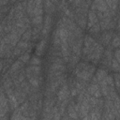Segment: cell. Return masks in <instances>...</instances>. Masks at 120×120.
<instances>
[{
	"instance_id": "6da1fadb",
	"label": "cell",
	"mask_w": 120,
	"mask_h": 120,
	"mask_svg": "<svg viewBox=\"0 0 120 120\" xmlns=\"http://www.w3.org/2000/svg\"><path fill=\"white\" fill-rule=\"evenodd\" d=\"M95 71H96L95 65L90 64L86 61H82L80 63L78 62L77 65L75 66L73 69V74L75 75V78L89 82Z\"/></svg>"
},
{
	"instance_id": "7a4b0ae2",
	"label": "cell",
	"mask_w": 120,
	"mask_h": 120,
	"mask_svg": "<svg viewBox=\"0 0 120 120\" xmlns=\"http://www.w3.org/2000/svg\"><path fill=\"white\" fill-rule=\"evenodd\" d=\"M103 52H104V47L97 41V43L95 44L94 46V49L93 51L88 53L86 56H84L82 59L83 61H86V62H91L93 65H98L103 55Z\"/></svg>"
},
{
	"instance_id": "3957f363",
	"label": "cell",
	"mask_w": 120,
	"mask_h": 120,
	"mask_svg": "<svg viewBox=\"0 0 120 120\" xmlns=\"http://www.w3.org/2000/svg\"><path fill=\"white\" fill-rule=\"evenodd\" d=\"M69 98H70L69 87L68 85V82H65L63 85L59 87V89L56 92V103H59L64 99H67Z\"/></svg>"
},
{
	"instance_id": "277c9868",
	"label": "cell",
	"mask_w": 120,
	"mask_h": 120,
	"mask_svg": "<svg viewBox=\"0 0 120 120\" xmlns=\"http://www.w3.org/2000/svg\"><path fill=\"white\" fill-rule=\"evenodd\" d=\"M52 16L47 14L44 18V23L42 24V29L40 32V36L43 38H47V37L49 36L52 29Z\"/></svg>"
},
{
	"instance_id": "5b68a950",
	"label": "cell",
	"mask_w": 120,
	"mask_h": 120,
	"mask_svg": "<svg viewBox=\"0 0 120 120\" xmlns=\"http://www.w3.org/2000/svg\"><path fill=\"white\" fill-rule=\"evenodd\" d=\"M114 31L113 30H107V31H102V34L99 36V43L102 46L107 47L108 45H110L111 40L113 37Z\"/></svg>"
},
{
	"instance_id": "8992f818",
	"label": "cell",
	"mask_w": 120,
	"mask_h": 120,
	"mask_svg": "<svg viewBox=\"0 0 120 120\" xmlns=\"http://www.w3.org/2000/svg\"><path fill=\"white\" fill-rule=\"evenodd\" d=\"M24 72H25L26 79H29L31 77L39 76L41 74V68H40V66H33V65H30L29 67H27L24 69Z\"/></svg>"
},
{
	"instance_id": "52a82bcc",
	"label": "cell",
	"mask_w": 120,
	"mask_h": 120,
	"mask_svg": "<svg viewBox=\"0 0 120 120\" xmlns=\"http://www.w3.org/2000/svg\"><path fill=\"white\" fill-rule=\"evenodd\" d=\"M86 92L90 95V96H93L97 98H101L102 95L100 93V90H99V85L98 83H88V85L86 86Z\"/></svg>"
},
{
	"instance_id": "ba28073f",
	"label": "cell",
	"mask_w": 120,
	"mask_h": 120,
	"mask_svg": "<svg viewBox=\"0 0 120 120\" xmlns=\"http://www.w3.org/2000/svg\"><path fill=\"white\" fill-rule=\"evenodd\" d=\"M82 43H83V39L82 38H77L74 41V43L71 46V53L76 54L77 56L81 57L82 55Z\"/></svg>"
},
{
	"instance_id": "9c48e42d",
	"label": "cell",
	"mask_w": 120,
	"mask_h": 120,
	"mask_svg": "<svg viewBox=\"0 0 120 120\" xmlns=\"http://www.w3.org/2000/svg\"><path fill=\"white\" fill-rule=\"evenodd\" d=\"M43 10L48 15H52L56 10V5L51 0H43Z\"/></svg>"
},
{
	"instance_id": "30bf717a",
	"label": "cell",
	"mask_w": 120,
	"mask_h": 120,
	"mask_svg": "<svg viewBox=\"0 0 120 120\" xmlns=\"http://www.w3.org/2000/svg\"><path fill=\"white\" fill-rule=\"evenodd\" d=\"M47 47V39L46 38H42L40 39L38 44L36 45V50H35V53L37 56H42L44 54V52L46 50Z\"/></svg>"
},
{
	"instance_id": "8fae6325",
	"label": "cell",
	"mask_w": 120,
	"mask_h": 120,
	"mask_svg": "<svg viewBox=\"0 0 120 120\" xmlns=\"http://www.w3.org/2000/svg\"><path fill=\"white\" fill-rule=\"evenodd\" d=\"M14 95L17 98L19 104H22L27 99V94L24 91H22V89L20 86H14Z\"/></svg>"
},
{
	"instance_id": "7c38bea8",
	"label": "cell",
	"mask_w": 120,
	"mask_h": 120,
	"mask_svg": "<svg viewBox=\"0 0 120 120\" xmlns=\"http://www.w3.org/2000/svg\"><path fill=\"white\" fill-rule=\"evenodd\" d=\"M8 36H9V39H10V45L11 47H16L17 43L19 42V40L21 39V36L18 34V32L16 31V29L14 27H12L11 31L8 33Z\"/></svg>"
},
{
	"instance_id": "4fadbf2b",
	"label": "cell",
	"mask_w": 120,
	"mask_h": 120,
	"mask_svg": "<svg viewBox=\"0 0 120 120\" xmlns=\"http://www.w3.org/2000/svg\"><path fill=\"white\" fill-rule=\"evenodd\" d=\"M87 18H88V21H87V23H86V27L87 28H90L92 25H94L95 23L98 22V19L97 17L96 11L89 10L88 13H87Z\"/></svg>"
},
{
	"instance_id": "5bb4252c",
	"label": "cell",
	"mask_w": 120,
	"mask_h": 120,
	"mask_svg": "<svg viewBox=\"0 0 120 120\" xmlns=\"http://www.w3.org/2000/svg\"><path fill=\"white\" fill-rule=\"evenodd\" d=\"M86 16L87 15H83V14L75 15V22L82 29H84L86 27V23H87V17Z\"/></svg>"
},
{
	"instance_id": "9a60e30c",
	"label": "cell",
	"mask_w": 120,
	"mask_h": 120,
	"mask_svg": "<svg viewBox=\"0 0 120 120\" xmlns=\"http://www.w3.org/2000/svg\"><path fill=\"white\" fill-rule=\"evenodd\" d=\"M23 65H24V64H23L22 61H20L19 59H18V60H16L15 62H13V63L11 64V66H10L9 69L8 70V74H10V73L15 72V71H17V70H20L21 68H23Z\"/></svg>"
},
{
	"instance_id": "2e32d148",
	"label": "cell",
	"mask_w": 120,
	"mask_h": 120,
	"mask_svg": "<svg viewBox=\"0 0 120 120\" xmlns=\"http://www.w3.org/2000/svg\"><path fill=\"white\" fill-rule=\"evenodd\" d=\"M38 77H39V76H36V77H31V78L27 79V80H28V82H29V84H30V86H31L32 88L38 89V88L40 87V82H39V78H38Z\"/></svg>"
},
{
	"instance_id": "e0dca14e",
	"label": "cell",
	"mask_w": 120,
	"mask_h": 120,
	"mask_svg": "<svg viewBox=\"0 0 120 120\" xmlns=\"http://www.w3.org/2000/svg\"><path fill=\"white\" fill-rule=\"evenodd\" d=\"M88 32H89V35H91V36H98L100 33L99 22H97L94 25H92L90 28H88Z\"/></svg>"
},
{
	"instance_id": "ac0fdd59",
	"label": "cell",
	"mask_w": 120,
	"mask_h": 120,
	"mask_svg": "<svg viewBox=\"0 0 120 120\" xmlns=\"http://www.w3.org/2000/svg\"><path fill=\"white\" fill-rule=\"evenodd\" d=\"M35 4H34V0H27V5H26V9L25 12L27 14V16L29 18H32L33 16V9H34Z\"/></svg>"
},
{
	"instance_id": "d6986e66",
	"label": "cell",
	"mask_w": 120,
	"mask_h": 120,
	"mask_svg": "<svg viewBox=\"0 0 120 120\" xmlns=\"http://www.w3.org/2000/svg\"><path fill=\"white\" fill-rule=\"evenodd\" d=\"M79 59H80V57L79 56H77L76 54H73V53H70V56H69V60H68V65H69V68L70 69H72V68H75V66L77 65V63L79 62Z\"/></svg>"
},
{
	"instance_id": "ffe728a7",
	"label": "cell",
	"mask_w": 120,
	"mask_h": 120,
	"mask_svg": "<svg viewBox=\"0 0 120 120\" xmlns=\"http://www.w3.org/2000/svg\"><path fill=\"white\" fill-rule=\"evenodd\" d=\"M95 72H96L95 77L98 79V82H99V81H101L103 78H105V76L108 74V70H107V69H105V68H98V70H96Z\"/></svg>"
},
{
	"instance_id": "44dd1931",
	"label": "cell",
	"mask_w": 120,
	"mask_h": 120,
	"mask_svg": "<svg viewBox=\"0 0 120 120\" xmlns=\"http://www.w3.org/2000/svg\"><path fill=\"white\" fill-rule=\"evenodd\" d=\"M110 45H111L113 49H116V48L119 47V45H120V39H119V36H118L117 33H114V34H113V37H112V40H111Z\"/></svg>"
},
{
	"instance_id": "7402d4cb",
	"label": "cell",
	"mask_w": 120,
	"mask_h": 120,
	"mask_svg": "<svg viewBox=\"0 0 120 120\" xmlns=\"http://www.w3.org/2000/svg\"><path fill=\"white\" fill-rule=\"evenodd\" d=\"M21 38L22 40H25V41H30L32 38V27L26 29L24 31V33L21 36Z\"/></svg>"
},
{
	"instance_id": "603a6c76",
	"label": "cell",
	"mask_w": 120,
	"mask_h": 120,
	"mask_svg": "<svg viewBox=\"0 0 120 120\" xmlns=\"http://www.w3.org/2000/svg\"><path fill=\"white\" fill-rule=\"evenodd\" d=\"M43 22V17L42 15H38V16H33L31 18V24L34 26V25H38V24H40L42 23Z\"/></svg>"
},
{
	"instance_id": "cb8c5ba5",
	"label": "cell",
	"mask_w": 120,
	"mask_h": 120,
	"mask_svg": "<svg viewBox=\"0 0 120 120\" xmlns=\"http://www.w3.org/2000/svg\"><path fill=\"white\" fill-rule=\"evenodd\" d=\"M30 65H33V66H40L41 65V63H42V61H41V59L39 58V56H32V57H30V60H29V62H28Z\"/></svg>"
},
{
	"instance_id": "d4e9b609",
	"label": "cell",
	"mask_w": 120,
	"mask_h": 120,
	"mask_svg": "<svg viewBox=\"0 0 120 120\" xmlns=\"http://www.w3.org/2000/svg\"><path fill=\"white\" fill-rule=\"evenodd\" d=\"M111 70H112V71H114V72H119V70H120L119 62H117L113 57H112V62H111Z\"/></svg>"
},
{
	"instance_id": "484cf974",
	"label": "cell",
	"mask_w": 120,
	"mask_h": 120,
	"mask_svg": "<svg viewBox=\"0 0 120 120\" xmlns=\"http://www.w3.org/2000/svg\"><path fill=\"white\" fill-rule=\"evenodd\" d=\"M19 60L22 61L23 64H26L29 62L30 60V53L28 52H24V53H22L20 56H19Z\"/></svg>"
},
{
	"instance_id": "4316f807",
	"label": "cell",
	"mask_w": 120,
	"mask_h": 120,
	"mask_svg": "<svg viewBox=\"0 0 120 120\" xmlns=\"http://www.w3.org/2000/svg\"><path fill=\"white\" fill-rule=\"evenodd\" d=\"M43 12H44V10H43V5L42 6H35L34 7V9H33V16L42 15Z\"/></svg>"
},
{
	"instance_id": "83f0119b",
	"label": "cell",
	"mask_w": 120,
	"mask_h": 120,
	"mask_svg": "<svg viewBox=\"0 0 120 120\" xmlns=\"http://www.w3.org/2000/svg\"><path fill=\"white\" fill-rule=\"evenodd\" d=\"M22 53V51L20 49V48H18L17 46L16 47H14L13 48V50H12V53H11V58H16V57H19L21 54Z\"/></svg>"
},
{
	"instance_id": "f1b7e54d",
	"label": "cell",
	"mask_w": 120,
	"mask_h": 120,
	"mask_svg": "<svg viewBox=\"0 0 120 120\" xmlns=\"http://www.w3.org/2000/svg\"><path fill=\"white\" fill-rule=\"evenodd\" d=\"M113 78V82H114V86H115V89L116 91L118 92L119 91V86H120V83H119V73L118 72H115L112 76Z\"/></svg>"
},
{
	"instance_id": "f546056e",
	"label": "cell",
	"mask_w": 120,
	"mask_h": 120,
	"mask_svg": "<svg viewBox=\"0 0 120 120\" xmlns=\"http://www.w3.org/2000/svg\"><path fill=\"white\" fill-rule=\"evenodd\" d=\"M60 45H61V40H60L58 35L56 34V32H54L53 39H52V46H54V47H60Z\"/></svg>"
},
{
	"instance_id": "4dcf8cb0",
	"label": "cell",
	"mask_w": 120,
	"mask_h": 120,
	"mask_svg": "<svg viewBox=\"0 0 120 120\" xmlns=\"http://www.w3.org/2000/svg\"><path fill=\"white\" fill-rule=\"evenodd\" d=\"M113 55H114V59H115L117 62H120V50H119V48H116V49L114 50Z\"/></svg>"
},
{
	"instance_id": "1f68e13d",
	"label": "cell",
	"mask_w": 120,
	"mask_h": 120,
	"mask_svg": "<svg viewBox=\"0 0 120 120\" xmlns=\"http://www.w3.org/2000/svg\"><path fill=\"white\" fill-rule=\"evenodd\" d=\"M9 9H10V8H8V5L7 6H1L0 7V12L3 13V14H8V11H9Z\"/></svg>"
},
{
	"instance_id": "d6a6232c",
	"label": "cell",
	"mask_w": 120,
	"mask_h": 120,
	"mask_svg": "<svg viewBox=\"0 0 120 120\" xmlns=\"http://www.w3.org/2000/svg\"><path fill=\"white\" fill-rule=\"evenodd\" d=\"M9 2H10V0H0V7L1 6H7V5H8Z\"/></svg>"
},
{
	"instance_id": "836d02e7",
	"label": "cell",
	"mask_w": 120,
	"mask_h": 120,
	"mask_svg": "<svg viewBox=\"0 0 120 120\" xmlns=\"http://www.w3.org/2000/svg\"><path fill=\"white\" fill-rule=\"evenodd\" d=\"M4 63H5V58H1V60H0V74H1L3 67H4Z\"/></svg>"
},
{
	"instance_id": "e575fe53",
	"label": "cell",
	"mask_w": 120,
	"mask_h": 120,
	"mask_svg": "<svg viewBox=\"0 0 120 120\" xmlns=\"http://www.w3.org/2000/svg\"><path fill=\"white\" fill-rule=\"evenodd\" d=\"M105 2L107 4V6L109 7V8H111V7H112V0H105Z\"/></svg>"
},
{
	"instance_id": "d590c367",
	"label": "cell",
	"mask_w": 120,
	"mask_h": 120,
	"mask_svg": "<svg viewBox=\"0 0 120 120\" xmlns=\"http://www.w3.org/2000/svg\"><path fill=\"white\" fill-rule=\"evenodd\" d=\"M4 18H5V14H3V13L0 12V22H1V21H2Z\"/></svg>"
},
{
	"instance_id": "8d00e7d4",
	"label": "cell",
	"mask_w": 120,
	"mask_h": 120,
	"mask_svg": "<svg viewBox=\"0 0 120 120\" xmlns=\"http://www.w3.org/2000/svg\"><path fill=\"white\" fill-rule=\"evenodd\" d=\"M101 1H103V0H94L93 2H94L95 4H97V3H99V2H101Z\"/></svg>"
}]
</instances>
